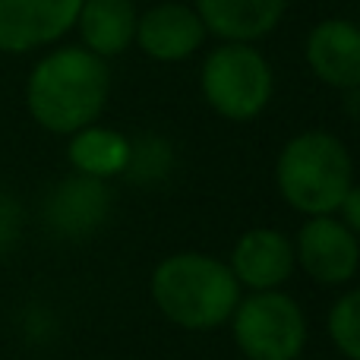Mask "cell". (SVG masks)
Segmentation results:
<instances>
[{"label": "cell", "mask_w": 360, "mask_h": 360, "mask_svg": "<svg viewBox=\"0 0 360 360\" xmlns=\"http://www.w3.org/2000/svg\"><path fill=\"white\" fill-rule=\"evenodd\" d=\"M149 291L158 313L190 332L224 326L240 300L231 266L209 253H174L162 259L152 272Z\"/></svg>", "instance_id": "cell-2"}, {"label": "cell", "mask_w": 360, "mask_h": 360, "mask_svg": "<svg viewBox=\"0 0 360 360\" xmlns=\"http://www.w3.org/2000/svg\"><path fill=\"white\" fill-rule=\"evenodd\" d=\"M307 63L332 89H360V25L323 19L307 35Z\"/></svg>", "instance_id": "cell-10"}, {"label": "cell", "mask_w": 360, "mask_h": 360, "mask_svg": "<svg viewBox=\"0 0 360 360\" xmlns=\"http://www.w3.org/2000/svg\"><path fill=\"white\" fill-rule=\"evenodd\" d=\"M108 209H111V193H108L105 180L76 174L63 184L48 199V221L54 231L67 237H86L105 221Z\"/></svg>", "instance_id": "cell-11"}, {"label": "cell", "mask_w": 360, "mask_h": 360, "mask_svg": "<svg viewBox=\"0 0 360 360\" xmlns=\"http://www.w3.org/2000/svg\"><path fill=\"white\" fill-rule=\"evenodd\" d=\"M288 0H196L205 32L224 41H256L269 35L285 16Z\"/></svg>", "instance_id": "cell-12"}, {"label": "cell", "mask_w": 360, "mask_h": 360, "mask_svg": "<svg viewBox=\"0 0 360 360\" xmlns=\"http://www.w3.org/2000/svg\"><path fill=\"white\" fill-rule=\"evenodd\" d=\"M136 41L143 54L162 63L186 60L193 51L202 48L205 25L199 13L186 4H158L146 10L136 22Z\"/></svg>", "instance_id": "cell-9"}, {"label": "cell", "mask_w": 360, "mask_h": 360, "mask_svg": "<svg viewBox=\"0 0 360 360\" xmlns=\"http://www.w3.org/2000/svg\"><path fill=\"white\" fill-rule=\"evenodd\" d=\"M171 168V149L165 139L146 136L143 143L130 146V162H127L124 174L136 177V180H158L165 177Z\"/></svg>", "instance_id": "cell-16"}, {"label": "cell", "mask_w": 360, "mask_h": 360, "mask_svg": "<svg viewBox=\"0 0 360 360\" xmlns=\"http://www.w3.org/2000/svg\"><path fill=\"white\" fill-rule=\"evenodd\" d=\"M16 231H19V205L0 193V250H6L16 240Z\"/></svg>", "instance_id": "cell-17"}, {"label": "cell", "mask_w": 360, "mask_h": 360, "mask_svg": "<svg viewBox=\"0 0 360 360\" xmlns=\"http://www.w3.org/2000/svg\"><path fill=\"white\" fill-rule=\"evenodd\" d=\"M231 329L247 360H297L307 348V316L285 291H250L231 313Z\"/></svg>", "instance_id": "cell-5"}, {"label": "cell", "mask_w": 360, "mask_h": 360, "mask_svg": "<svg viewBox=\"0 0 360 360\" xmlns=\"http://www.w3.org/2000/svg\"><path fill=\"white\" fill-rule=\"evenodd\" d=\"M82 0H0V51L25 54L76 25Z\"/></svg>", "instance_id": "cell-7"}, {"label": "cell", "mask_w": 360, "mask_h": 360, "mask_svg": "<svg viewBox=\"0 0 360 360\" xmlns=\"http://www.w3.org/2000/svg\"><path fill=\"white\" fill-rule=\"evenodd\" d=\"M139 13L133 0H82L76 25L86 48L98 57H117L136 41Z\"/></svg>", "instance_id": "cell-13"}, {"label": "cell", "mask_w": 360, "mask_h": 360, "mask_svg": "<svg viewBox=\"0 0 360 360\" xmlns=\"http://www.w3.org/2000/svg\"><path fill=\"white\" fill-rule=\"evenodd\" d=\"M130 139L117 130H108V127H82L73 133L70 139V165L76 168V174L86 177H98L108 180L114 174H124L127 162H130Z\"/></svg>", "instance_id": "cell-14"}, {"label": "cell", "mask_w": 360, "mask_h": 360, "mask_svg": "<svg viewBox=\"0 0 360 360\" xmlns=\"http://www.w3.org/2000/svg\"><path fill=\"white\" fill-rule=\"evenodd\" d=\"M294 259L319 285H348L360 269V237L342 218L313 215L294 237Z\"/></svg>", "instance_id": "cell-6"}, {"label": "cell", "mask_w": 360, "mask_h": 360, "mask_svg": "<svg viewBox=\"0 0 360 360\" xmlns=\"http://www.w3.org/2000/svg\"><path fill=\"white\" fill-rule=\"evenodd\" d=\"M275 184L281 199L300 215H335L354 184L348 146L329 130L297 133L275 162Z\"/></svg>", "instance_id": "cell-3"}, {"label": "cell", "mask_w": 360, "mask_h": 360, "mask_svg": "<svg viewBox=\"0 0 360 360\" xmlns=\"http://www.w3.org/2000/svg\"><path fill=\"white\" fill-rule=\"evenodd\" d=\"M329 338L348 360H360V288H351L329 310Z\"/></svg>", "instance_id": "cell-15"}, {"label": "cell", "mask_w": 360, "mask_h": 360, "mask_svg": "<svg viewBox=\"0 0 360 360\" xmlns=\"http://www.w3.org/2000/svg\"><path fill=\"white\" fill-rule=\"evenodd\" d=\"M111 95V70L89 48H60L35 63L25 105L38 127L60 136L95 124Z\"/></svg>", "instance_id": "cell-1"}, {"label": "cell", "mask_w": 360, "mask_h": 360, "mask_svg": "<svg viewBox=\"0 0 360 360\" xmlns=\"http://www.w3.org/2000/svg\"><path fill=\"white\" fill-rule=\"evenodd\" d=\"M228 266L247 291H275L297 269L294 240L278 228H250L234 243Z\"/></svg>", "instance_id": "cell-8"}, {"label": "cell", "mask_w": 360, "mask_h": 360, "mask_svg": "<svg viewBox=\"0 0 360 360\" xmlns=\"http://www.w3.org/2000/svg\"><path fill=\"white\" fill-rule=\"evenodd\" d=\"M338 212H342V221L348 224L351 231L360 237V184H351L348 196L342 199V205H338Z\"/></svg>", "instance_id": "cell-18"}, {"label": "cell", "mask_w": 360, "mask_h": 360, "mask_svg": "<svg viewBox=\"0 0 360 360\" xmlns=\"http://www.w3.org/2000/svg\"><path fill=\"white\" fill-rule=\"evenodd\" d=\"M202 98L224 120H253L266 111L275 89L269 60L250 41H224L202 63Z\"/></svg>", "instance_id": "cell-4"}]
</instances>
